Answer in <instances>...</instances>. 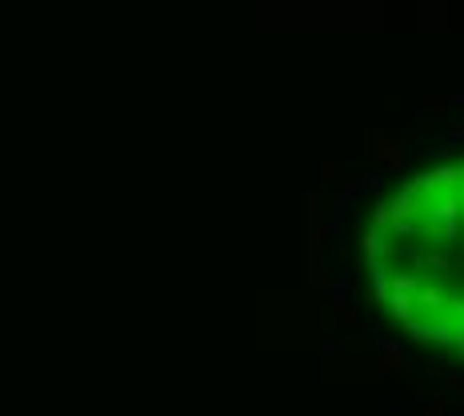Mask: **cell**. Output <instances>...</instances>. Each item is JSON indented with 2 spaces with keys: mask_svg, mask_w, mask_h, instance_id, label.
<instances>
[{
  "mask_svg": "<svg viewBox=\"0 0 464 416\" xmlns=\"http://www.w3.org/2000/svg\"><path fill=\"white\" fill-rule=\"evenodd\" d=\"M381 157H384V168H404V164H408V148H404L397 136H388V132H384Z\"/></svg>",
  "mask_w": 464,
  "mask_h": 416,
  "instance_id": "6da1fadb",
  "label": "cell"
},
{
  "mask_svg": "<svg viewBox=\"0 0 464 416\" xmlns=\"http://www.w3.org/2000/svg\"><path fill=\"white\" fill-rule=\"evenodd\" d=\"M388 308H392V317H397L400 324L416 320V301L413 296H404V292H392V296H388Z\"/></svg>",
  "mask_w": 464,
  "mask_h": 416,
  "instance_id": "7a4b0ae2",
  "label": "cell"
},
{
  "mask_svg": "<svg viewBox=\"0 0 464 416\" xmlns=\"http://www.w3.org/2000/svg\"><path fill=\"white\" fill-rule=\"evenodd\" d=\"M452 384H456V388H464V376H452Z\"/></svg>",
  "mask_w": 464,
  "mask_h": 416,
  "instance_id": "9c48e42d",
  "label": "cell"
},
{
  "mask_svg": "<svg viewBox=\"0 0 464 416\" xmlns=\"http://www.w3.org/2000/svg\"><path fill=\"white\" fill-rule=\"evenodd\" d=\"M320 173H324V180H336V184H340V164L324 160V164H320Z\"/></svg>",
  "mask_w": 464,
  "mask_h": 416,
  "instance_id": "8992f818",
  "label": "cell"
},
{
  "mask_svg": "<svg viewBox=\"0 0 464 416\" xmlns=\"http://www.w3.org/2000/svg\"><path fill=\"white\" fill-rule=\"evenodd\" d=\"M388 221H392V216H388V205H376V208H372V228H376V232H381V228H388Z\"/></svg>",
  "mask_w": 464,
  "mask_h": 416,
  "instance_id": "277c9868",
  "label": "cell"
},
{
  "mask_svg": "<svg viewBox=\"0 0 464 416\" xmlns=\"http://www.w3.org/2000/svg\"><path fill=\"white\" fill-rule=\"evenodd\" d=\"M448 141H452V144H461V141H464V128H452V132H448Z\"/></svg>",
  "mask_w": 464,
  "mask_h": 416,
  "instance_id": "ba28073f",
  "label": "cell"
},
{
  "mask_svg": "<svg viewBox=\"0 0 464 416\" xmlns=\"http://www.w3.org/2000/svg\"><path fill=\"white\" fill-rule=\"evenodd\" d=\"M429 109L432 112H445L448 109V96H429Z\"/></svg>",
  "mask_w": 464,
  "mask_h": 416,
  "instance_id": "52a82bcc",
  "label": "cell"
},
{
  "mask_svg": "<svg viewBox=\"0 0 464 416\" xmlns=\"http://www.w3.org/2000/svg\"><path fill=\"white\" fill-rule=\"evenodd\" d=\"M381 141H384V132L372 128V132H368V152H372V157H381Z\"/></svg>",
  "mask_w": 464,
  "mask_h": 416,
  "instance_id": "5b68a950",
  "label": "cell"
},
{
  "mask_svg": "<svg viewBox=\"0 0 464 416\" xmlns=\"http://www.w3.org/2000/svg\"><path fill=\"white\" fill-rule=\"evenodd\" d=\"M381 352H384V372L388 376H397V372H404V352H400V344H381Z\"/></svg>",
  "mask_w": 464,
  "mask_h": 416,
  "instance_id": "3957f363",
  "label": "cell"
},
{
  "mask_svg": "<svg viewBox=\"0 0 464 416\" xmlns=\"http://www.w3.org/2000/svg\"><path fill=\"white\" fill-rule=\"evenodd\" d=\"M461 189H464V168H461Z\"/></svg>",
  "mask_w": 464,
  "mask_h": 416,
  "instance_id": "30bf717a",
  "label": "cell"
}]
</instances>
